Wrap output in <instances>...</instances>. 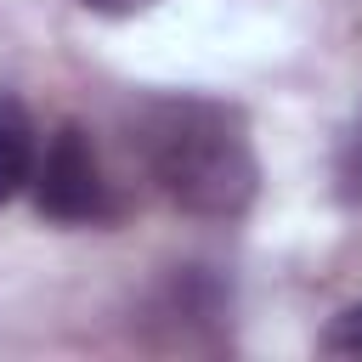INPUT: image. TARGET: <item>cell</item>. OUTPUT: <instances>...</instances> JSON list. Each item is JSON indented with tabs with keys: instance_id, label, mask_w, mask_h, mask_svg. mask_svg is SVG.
I'll use <instances>...</instances> for the list:
<instances>
[{
	"instance_id": "1",
	"label": "cell",
	"mask_w": 362,
	"mask_h": 362,
	"mask_svg": "<svg viewBox=\"0 0 362 362\" xmlns=\"http://www.w3.org/2000/svg\"><path fill=\"white\" fill-rule=\"evenodd\" d=\"M136 153L153 187L198 215L238 221L260 192V158L238 107L215 96H153L136 113Z\"/></svg>"
},
{
	"instance_id": "2",
	"label": "cell",
	"mask_w": 362,
	"mask_h": 362,
	"mask_svg": "<svg viewBox=\"0 0 362 362\" xmlns=\"http://www.w3.org/2000/svg\"><path fill=\"white\" fill-rule=\"evenodd\" d=\"M34 209L51 226H107L119 221V192L96 158V141L68 119L40 141V164H34Z\"/></svg>"
},
{
	"instance_id": "3",
	"label": "cell",
	"mask_w": 362,
	"mask_h": 362,
	"mask_svg": "<svg viewBox=\"0 0 362 362\" xmlns=\"http://www.w3.org/2000/svg\"><path fill=\"white\" fill-rule=\"evenodd\" d=\"M34 164H40V124L11 90H0V204H11L34 181Z\"/></svg>"
},
{
	"instance_id": "4",
	"label": "cell",
	"mask_w": 362,
	"mask_h": 362,
	"mask_svg": "<svg viewBox=\"0 0 362 362\" xmlns=\"http://www.w3.org/2000/svg\"><path fill=\"white\" fill-rule=\"evenodd\" d=\"M317 351H322V356H362V300H351L345 311L328 317Z\"/></svg>"
},
{
	"instance_id": "5",
	"label": "cell",
	"mask_w": 362,
	"mask_h": 362,
	"mask_svg": "<svg viewBox=\"0 0 362 362\" xmlns=\"http://www.w3.org/2000/svg\"><path fill=\"white\" fill-rule=\"evenodd\" d=\"M339 181H345L351 198H362V119L351 124V136H345V147H339Z\"/></svg>"
},
{
	"instance_id": "6",
	"label": "cell",
	"mask_w": 362,
	"mask_h": 362,
	"mask_svg": "<svg viewBox=\"0 0 362 362\" xmlns=\"http://www.w3.org/2000/svg\"><path fill=\"white\" fill-rule=\"evenodd\" d=\"M79 6H90V11H102V17H136V11H147V6H158V0H79Z\"/></svg>"
}]
</instances>
